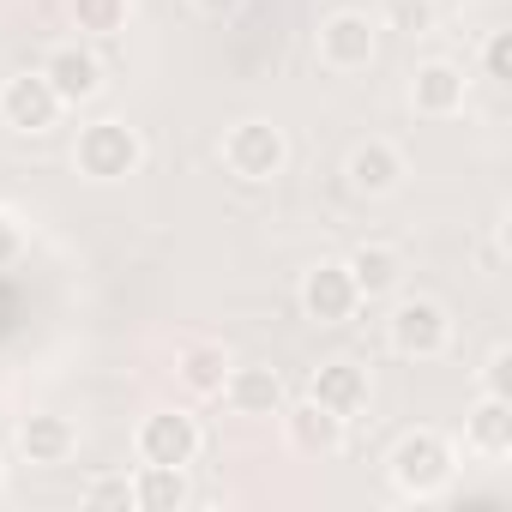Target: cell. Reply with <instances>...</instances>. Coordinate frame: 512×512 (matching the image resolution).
I'll use <instances>...</instances> for the list:
<instances>
[{"label":"cell","instance_id":"6da1fadb","mask_svg":"<svg viewBox=\"0 0 512 512\" xmlns=\"http://www.w3.org/2000/svg\"><path fill=\"white\" fill-rule=\"evenodd\" d=\"M452 476H458V452H452L446 434L416 428V434H404V440L392 446V482H398V494H410V500H440V494L452 488Z\"/></svg>","mask_w":512,"mask_h":512},{"label":"cell","instance_id":"7a4b0ae2","mask_svg":"<svg viewBox=\"0 0 512 512\" xmlns=\"http://www.w3.org/2000/svg\"><path fill=\"white\" fill-rule=\"evenodd\" d=\"M73 163H79V175H91V181H127L139 163H145V139H139V127H127V121H91V127H79V145H73Z\"/></svg>","mask_w":512,"mask_h":512},{"label":"cell","instance_id":"3957f363","mask_svg":"<svg viewBox=\"0 0 512 512\" xmlns=\"http://www.w3.org/2000/svg\"><path fill=\"white\" fill-rule=\"evenodd\" d=\"M284 163H290V139H284V127H272V121H235L229 133H223V169L235 175V181H272V175H284Z\"/></svg>","mask_w":512,"mask_h":512},{"label":"cell","instance_id":"277c9868","mask_svg":"<svg viewBox=\"0 0 512 512\" xmlns=\"http://www.w3.org/2000/svg\"><path fill=\"white\" fill-rule=\"evenodd\" d=\"M386 338H392L398 356H410V362H434V356H446V344H452V314H446L440 302H428V296H410V302L392 308Z\"/></svg>","mask_w":512,"mask_h":512},{"label":"cell","instance_id":"5b68a950","mask_svg":"<svg viewBox=\"0 0 512 512\" xmlns=\"http://www.w3.org/2000/svg\"><path fill=\"white\" fill-rule=\"evenodd\" d=\"M199 422L187 416V410H151L145 422H139V434H133V446H139V464H175V470H187L193 458H199Z\"/></svg>","mask_w":512,"mask_h":512},{"label":"cell","instance_id":"8992f818","mask_svg":"<svg viewBox=\"0 0 512 512\" xmlns=\"http://www.w3.org/2000/svg\"><path fill=\"white\" fill-rule=\"evenodd\" d=\"M356 308H362V290H356L344 260H320L302 278V314L314 326H344V320H356Z\"/></svg>","mask_w":512,"mask_h":512},{"label":"cell","instance_id":"52a82bcc","mask_svg":"<svg viewBox=\"0 0 512 512\" xmlns=\"http://www.w3.org/2000/svg\"><path fill=\"white\" fill-rule=\"evenodd\" d=\"M61 97L43 73H13L7 85H0V121H7L13 133H49L61 121Z\"/></svg>","mask_w":512,"mask_h":512},{"label":"cell","instance_id":"ba28073f","mask_svg":"<svg viewBox=\"0 0 512 512\" xmlns=\"http://www.w3.org/2000/svg\"><path fill=\"white\" fill-rule=\"evenodd\" d=\"M374 49H380V31L368 13H332L320 25V61L332 73H362L374 61Z\"/></svg>","mask_w":512,"mask_h":512},{"label":"cell","instance_id":"9c48e42d","mask_svg":"<svg viewBox=\"0 0 512 512\" xmlns=\"http://www.w3.org/2000/svg\"><path fill=\"white\" fill-rule=\"evenodd\" d=\"M37 73L55 85V97H61V103H91V97L103 91V61H97L91 49H79V43L49 49V61H43Z\"/></svg>","mask_w":512,"mask_h":512},{"label":"cell","instance_id":"30bf717a","mask_svg":"<svg viewBox=\"0 0 512 512\" xmlns=\"http://www.w3.org/2000/svg\"><path fill=\"white\" fill-rule=\"evenodd\" d=\"M308 398H314L320 410L356 422V416L368 410V368H356V362H320L314 380H308Z\"/></svg>","mask_w":512,"mask_h":512},{"label":"cell","instance_id":"8fae6325","mask_svg":"<svg viewBox=\"0 0 512 512\" xmlns=\"http://www.w3.org/2000/svg\"><path fill=\"white\" fill-rule=\"evenodd\" d=\"M284 416V434H290V446L296 452H308V458H332L338 446H344V416H332V410H320L314 398H302V404H284L278 410Z\"/></svg>","mask_w":512,"mask_h":512},{"label":"cell","instance_id":"7c38bea8","mask_svg":"<svg viewBox=\"0 0 512 512\" xmlns=\"http://www.w3.org/2000/svg\"><path fill=\"white\" fill-rule=\"evenodd\" d=\"M464 91H470L464 67H452V61H428V67H416L410 103H416V115L446 121V115H458V109H464Z\"/></svg>","mask_w":512,"mask_h":512},{"label":"cell","instance_id":"4fadbf2b","mask_svg":"<svg viewBox=\"0 0 512 512\" xmlns=\"http://www.w3.org/2000/svg\"><path fill=\"white\" fill-rule=\"evenodd\" d=\"M464 446H470V452H482L488 464L512 458V398L482 392V404L464 416Z\"/></svg>","mask_w":512,"mask_h":512},{"label":"cell","instance_id":"5bb4252c","mask_svg":"<svg viewBox=\"0 0 512 512\" xmlns=\"http://www.w3.org/2000/svg\"><path fill=\"white\" fill-rule=\"evenodd\" d=\"M223 398L235 404V416H278L284 410V380H278V368H229Z\"/></svg>","mask_w":512,"mask_h":512},{"label":"cell","instance_id":"9a60e30c","mask_svg":"<svg viewBox=\"0 0 512 512\" xmlns=\"http://www.w3.org/2000/svg\"><path fill=\"white\" fill-rule=\"evenodd\" d=\"M19 446H25L31 464H67L73 446H79V428H73L67 416H55V410H37V416H25Z\"/></svg>","mask_w":512,"mask_h":512},{"label":"cell","instance_id":"2e32d148","mask_svg":"<svg viewBox=\"0 0 512 512\" xmlns=\"http://www.w3.org/2000/svg\"><path fill=\"white\" fill-rule=\"evenodd\" d=\"M344 266H350V278H356L362 302H374V296H392V290L404 284V253H398V247H380V241L356 247Z\"/></svg>","mask_w":512,"mask_h":512},{"label":"cell","instance_id":"e0dca14e","mask_svg":"<svg viewBox=\"0 0 512 512\" xmlns=\"http://www.w3.org/2000/svg\"><path fill=\"white\" fill-rule=\"evenodd\" d=\"M350 187L356 193H392L398 181H404V157H398V145H386V139H368V145H356L350 151Z\"/></svg>","mask_w":512,"mask_h":512},{"label":"cell","instance_id":"ac0fdd59","mask_svg":"<svg viewBox=\"0 0 512 512\" xmlns=\"http://www.w3.org/2000/svg\"><path fill=\"white\" fill-rule=\"evenodd\" d=\"M229 350L223 344H187L181 356H175V374H181V386L187 392H199V398H217L223 392V380H229Z\"/></svg>","mask_w":512,"mask_h":512},{"label":"cell","instance_id":"d6986e66","mask_svg":"<svg viewBox=\"0 0 512 512\" xmlns=\"http://www.w3.org/2000/svg\"><path fill=\"white\" fill-rule=\"evenodd\" d=\"M133 506L139 512H181L187 506V470H175V464H139Z\"/></svg>","mask_w":512,"mask_h":512},{"label":"cell","instance_id":"ffe728a7","mask_svg":"<svg viewBox=\"0 0 512 512\" xmlns=\"http://www.w3.org/2000/svg\"><path fill=\"white\" fill-rule=\"evenodd\" d=\"M127 13H133V0H73V25L85 37H115L127 31Z\"/></svg>","mask_w":512,"mask_h":512},{"label":"cell","instance_id":"44dd1931","mask_svg":"<svg viewBox=\"0 0 512 512\" xmlns=\"http://www.w3.org/2000/svg\"><path fill=\"white\" fill-rule=\"evenodd\" d=\"M85 506L91 512H127L133 506V476H97L85 488Z\"/></svg>","mask_w":512,"mask_h":512},{"label":"cell","instance_id":"7402d4cb","mask_svg":"<svg viewBox=\"0 0 512 512\" xmlns=\"http://www.w3.org/2000/svg\"><path fill=\"white\" fill-rule=\"evenodd\" d=\"M482 73H488L494 85L512 79V31H494V37H488V49H482Z\"/></svg>","mask_w":512,"mask_h":512},{"label":"cell","instance_id":"603a6c76","mask_svg":"<svg viewBox=\"0 0 512 512\" xmlns=\"http://www.w3.org/2000/svg\"><path fill=\"white\" fill-rule=\"evenodd\" d=\"M19 253H25V229H19V217H13V211H0V272H7Z\"/></svg>","mask_w":512,"mask_h":512},{"label":"cell","instance_id":"cb8c5ba5","mask_svg":"<svg viewBox=\"0 0 512 512\" xmlns=\"http://www.w3.org/2000/svg\"><path fill=\"white\" fill-rule=\"evenodd\" d=\"M488 392H494V398H512V350H506V344L488 356Z\"/></svg>","mask_w":512,"mask_h":512},{"label":"cell","instance_id":"d4e9b609","mask_svg":"<svg viewBox=\"0 0 512 512\" xmlns=\"http://www.w3.org/2000/svg\"><path fill=\"white\" fill-rule=\"evenodd\" d=\"M193 7H199V13H211V19H229L241 0H193Z\"/></svg>","mask_w":512,"mask_h":512}]
</instances>
